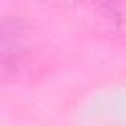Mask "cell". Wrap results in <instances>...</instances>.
I'll return each instance as SVG.
<instances>
[{
	"instance_id": "cell-1",
	"label": "cell",
	"mask_w": 126,
	"mask_h": 126,
	"mask_svg": "<svg viewBox=\"0 0 126 126\" xmlns=\"http://www.w3.org/2000/svg\"><path fill=\"white\" fill-rule=\"evenodd\" d=\"M24 51V28L18 20H0V61H14Z\"/></svg>"
}]
</instances>
